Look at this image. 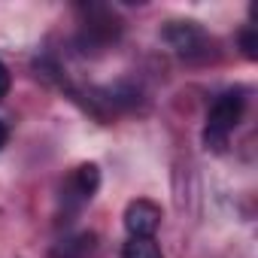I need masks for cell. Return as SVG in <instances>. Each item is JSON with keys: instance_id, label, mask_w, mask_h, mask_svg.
<instances>
[{"instance_id": "obj_4", "label": "cell", "mask_w": 258, "mask_h": 258, "mask_svg": "<svg viewBox=\"0 0 258 258\" xmlns=\"http://www.w3.org/2000/svg\"><path fill=\"white\" fill-rule=\"evenodd\" d=\"M97 185H100V167L97 164H79L70 176H67V182H64V188H61V204L70 210V213H76V210H82L91 198H94V191H97Z\"/></svg>"}, {"instance_id": "obj_6", "label": "cell", "mask_w": 258, "mask_h": 258, "mask_svg": "<svg viewBox=\"0 0 258 258\" xmlns=\"http://www.w3.org/2000/svg\"><path fill=\"white\" fill-rule=\"evenodd\" d=\"M97 249V234L94 231H79L73 237H64L52 246L49 258H91Z\"/></svg>"}, {"instance_id": "obj_8", "label": "cell", "mask_w": 258, "mask_h": 258, "mask_svg": "<svg viewBox=\"0 0 258 258\" xmlns=\"http://www.w3.org/2000/svg\"><path fill=\"white\" fill-rule=\"evenodd\" d=\"M240 49H243V55H246L249 61H255V58H258V34H255V28H252V25L240 31Z\"/></svg>"}, {"instance_id": "obj_1", "label": "cell", "mask_w": 258, "mask_h": 258, "mask_svg": "<svg viewBox=\"0 0 258 258\" xmlns=\"http://www.w3.org/2000/svg\"><path fill=\"white\" fill-rule=\"evenodd\" d=\"M246 109V91L243 88H228L216 97V103L207 112V124H204V143L213 152H222L228 146V137L234 134V127L240 124Z\"/></svg>"}, {"instance_id": "obj_2", "label": "cell", "mask_w": 258, "mask_h": 258, "mask_svg": "<svg viewBox=\"0 0 258 258\" xmlns=\"http://www.w3.org/2000/svg\"><path fill=\"white\" fill-rule=\"evenodd\" d=\"M121 37V19L109 7H82V25H79V49L82 52H103Z\"/></svg>"}, {"instance_id": "obj_10", "label": "cell", "mask_w": 258, "mask_h": 258, "mask_svg": "<svg viewBox=\"0 0 258 258\" xmlns=\"http://www.w3.org/2000/svg\"><path fill=\"white\" fill-rule=\"evenodd\" d=\"M7 140H10V127H7L4 121H0V149L7 146Z\"/></svg>"}, {"instance_id": "obj_5", "label": "cell", "mask_w": 258, "mask_h": 258, "mask_svg": "<svg viewBox=\"0 0 258 258\" xmlns=\"http://www.w3.org/2000/svg\"><path fill=\"white\" fill-rule=\"evenodd\" d=\"M161 207L146 201V198H137L124 207V228L131 237H152L161 225Z\"/></svg>"}, {"instance_id": "obj_3", "label": "cell", "mask_w": 258, "mask_h": 258, "mask_svg": "<svg viewBox=\"0 0 258 258\" xmlns=\"http://www.w3.org/2000/svg\"><path fill=\"white\" fill-rule=\"evenodd\" d=\"M164 43L185 61H207L216 49V40L198 25V22H167V28L161 31Z\"/></svg>"}, {"instance_id": "obj_7", "label": "cell", "mask_w": 258, "mask_h": 258, "mask_svg": "<svg viewBox=\"0 0 258 258\" xmlns=\"http://www.w3.org/2000/svg\"><path fill=\"white\" fill-rule=\"evenodd\" d=\"M121 258H164V252L155 237H127V243L121 246Z\"/></svg>"}, {"instance_id": "obj_9", "label": "cell", "mask_w": 258, "mask_h": 258, "mask_svg": "<svg viewBox=\"0 0 258 258\" xmlns=\"http://www.w3.org/2000/svg\"><path fill=\"white\" fill-rule=\"evenodd\" d=\"M10 85H13L10 70H7V64H4V61H0V100H4V97L10 94Z\"/></svg>"}]
</instances>
